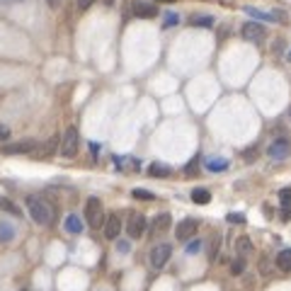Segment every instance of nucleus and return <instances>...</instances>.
<instances>
[{
    "mask_svg": "<svg viewBox=\"0 0 291 291\" xmlns=\"http://www.w3.org/2000/svg\"><path fill=\"white\" fill-rule=\"evenodd\" d=\"M190 24H192V27H211V24H214V17L211 15H194L192 20H190Z\"/></svg>",
    "mask_w": 291,
    "mask_h": 291,
    "instance_id": "obj_22",
    "label": "nucleus"
},
{
    "mask_svg": "<svg viewBox=\"0 0 291 291\" xmlns=\"http://www.w3.org/2000/svg\"><path fill=\"white\" fill-rule=\"evenodd\" d=\"M90 150H92V156H97V150H100V146H97V144H90Z\"/></svg>",
    "mask_w": 291,
    "mask_h": 291,
    "instance_id": "obj_36",
    "label": "nucleus"
},
{
    "mask_svg": "<svg viewBox=\"0 0 291 291\" xmlns=\"http://www.w3.org/2000/svg\"><path fill=\"white\" fill-rule=\"evenodd\" d=\"M126 233H129V238H141L146 233V216L144 214H131L129 216V224H126Z\"/></svg>",
    "mask_w": 291,
    "mask_h": 291,
    "instance_id": "obj_6",
    "label": "nucleus"
},
{
    "mask_svg": "<svg viewBox=\"0 0 291 291\" xmlns=\"http://www.w3.org/2000/svg\"><path fill=\"white\" fill-rule=\"evenodd\" d=\"M199 250H202V240H192L187 245V255H196Z\"/></svg>",
    "mask_w": 291,
    "mask_h": 291,
    "instance_id": "obj_28",
    "label": "nucleus"
},
{
    "mask_svg": "<svg viewBox=\"0 0 291 291\" xmlns=\"http://www.w3.org/2000/svg\"><path fill=\"white\" fill-rule=\"evenodd\" d=\"M116 168L122 170V172H134V170H138V160L136 158H116Z\"/></svg>",
    "mask_w": 291,
    "mask_h": 291,
    "instance_id": "obj_18",
    "label": "nucleus"
},
{
    "mask_svg": "<svg viewBox=\"0 0 291 291\" xmlns=\"http://www.w3.org/2000/svg\"><path fill=\"white\" fill-rule=\"evenodd\" d=\"M236 248H238V255L245 258V255H250V252H252V240H250L248 236H240V238L236 240Z\"/></svg>",
    "mask_w": 291,
    "mask_h": 291,
    "instance_id": "obj_20",
    "label": "nucleus"
},
{
    "mask_svg": "<svg viewBox=\"0 0 291 291\" xmlns=\"http://www.w3.org/2000/svg\"><path fill=\"white\" fill-rule=\"evenodd\" d=\"M92 2H95V0H78V8H80V10H88Z\"/></svg>",
    "mask_w": 291,
    "mask_h": 291,
    "instance_id": "obj_30",
    "label": "nucleus"
},
{
    "mask_svg": "<svg viewBox=\"0 0 291 291\" xmlns=\"http://www.w3.org/2000/svg\"><path fill=\"white\" fill-rule=\"evenodd\" d=\"M289 61H291V54H289Z\"/></svg>",
    "mask_w": 291,
    "mask_h": 291,
    "instance_id": "obj_37",
    "label": "nucleus"
},
{
    "mask_svg": "<svg viewBox=\"0 0 291 291\" xmlns=\"http://www.w3.org/2000/svg\"><path fill=\"white\" fill-rule=\"evenodd\" d=\"M242 270H245V260L238 258L230 262V274H242Z\"/></svg>",
    "mask_w": 291,
    "mask_h": 291,
    "instance_id": "obj_25",
    "label": "nucleus"
},
{
    "mask_svg": "<svg viewBox=\"0 0 291 291\" xmlns=\"http://www.w3.org/2000/svg\"><path fill=\"white\" fill-rule=\"evenodd\" d=\"M61 2H64V0H46V5L48 8H54V10H56V8H61Z\"/></svg>",
    "mask_w": 291,
    "mask_h": 291,
    "instance_id": "obj_33",
    "label": "nucleus"
},
{
    "mask_svg": "<svg viewBox=\"0 0 291 291\" xmlns=\"http://www.w3.org/2000/svg\"><path fill=\"white\" fill-rule=\"evenodd\" d=\"M242 39L252 42V44H262L264 42V30L260 24H255V22H245L242 24Z\"/></svg>",
    "mask_w": 291,
    "mask_h": 291,
    "instance_id": "obj_7",
    "label": "nucleus"
},
{
    "mask_svg": "<svg viewBox=\"0 0 291 291\" xmlns=\"http://www.w3.org/2000/svg\"><path fill=\"white\" fill-rule=\"evenodd\" d=\"M78 144H80L78 129H76V126H68V129L64 131V136H61V146H58L61 156H64V158H73V156L78 153Z\"/></svg>",
    "mask_w": 291,
    "mask_h": 291,
    "instance_id": "obj_3",
    "label": "nucleus"
},
{
    "mask_svg": "<svg viewBox=\"0 0 291 291\" xmlns=\"http://www.w3.org/2000/svg\"><path fill=\"white\" fill-rule=\"evenodd\" d=\"M170 255H172V248H170L168 242H158V245L150 250V255H148V260H150V267H153V270H162V267L168 264Z\"/></svg>",
    "mask_w": 291,
    "mask_h": 291,
    "instance_id": "obj_4",
    "label": "nucleus"
},
{
    "mask_svg": "<svg viewBox=\"0 0 291 291\" xmlns=\"http://www.w3.org/2000/svg\"><path fill=\"white\" fill-rule=\"evenodd\" d=\"M218 245H221V238H218V236H214V240H211V250H209V258L211 260L218 255Z\"/></svg>",
    "mask_w": 291,
    "mask_h": 291,
    "instance_id": "obj_27",
    "label": "nucleus"
},
{
    "mask_svg": "<svg viewBox=\"0 0 291 291\" xmlns=\"http://www.w3.org/2000/svg\"><path fill=\"white\" fill-rule=\"evenodd\" d=\"M116 250H119V252H129V242H126V240H122L119 245H116Z\"/></svg>",
    "mask_w": 291,
    "mask_h": 291,
    "instance_id": "obj_31",
    "label": "nucleus"
},
{
    "mask_svg": "<svg viewBox=\"0 0 291 291\" xmlns=\"http://www.w3.org/2000/svg\"><path fill=\"white\" fill-rule=\"evenodd\" d=\"M162 2H168V0H162Z\"/></svg>",
    "mask_w": 291,
    "mask_h": 291,
    "instance_id": "obj_38",
    "label": "nucleus"
},
{
    "mask_svg": "<svg viewBox=\"0 0 291 291\" xmlns=\"http://www.w3.org/2000/svg\"><path fill=\"white\" fill-rule=\"evenodd\" d=\"M8 136H10V129L8 126H0V141H5Z\"/></svg>",
    "mask_w": 291,
    "mask_h": 291,
    "instance_id": "obj_32",
    "label": "nucleus"
},
{
    "mask_svg": "<svg viewBox=\"0 0 291 291\" xmlns=\"http://www.w3.org/2000/svg\"><path fill=\"white\" fill-rule=\"evenodd\" d=\"M0 209L8 211V214H12V216H20V214H22V211L17 209V206L10 202V199H8V196H0Z\"/></svg>",
    "mask_w": 291,
    "mask_h": 291,
    "instance_id": "obj_23",
    "label": "nucleus"
},
{
    "mask_svg": "<svg viewBox=\"0 0 291 291\" xmlns=\"http://www.w3.org/2000/svg\"><path fill=\"white\" fill-rule=\"evenodd\" d=\"M267 156L272 158V160H286L291 156V144L289 138H274L272 144H270V148H267Z\"/></svg>",
    "mask_w": 291,
    "mask_h": 291,
    "instance_id": "obj_5",
    "label": "nucleus"
},
{
    "mask_svg": "<svg viewBox=\"0 0 291 291\" xmlns=\"http://www.w3.org/2000/svg\"><path fill=\"white\" fill-rule=\"evenodd\" d=\"M119 233H122V218H119L116 214L107 216V221H104V238H107V240H116Z\"/></svg>",
    "mask_w": 291,
    "mask_h": 291,
    "instance_id": "obj_9",
    "label": "nucleus"
},
{
    "mask_svg": "<svg viewBox=\"0 0 291 291\" xmlns=\"http://www.w3.org/2000/svg\"><path fill=\"white\" fill-rule=\"evenodd\" d=\"M196 228H199L196 218H184V221H180V226L175 228V236H178V240H190V238L196 236Z\"/></svg>",
    "mask_w": 291,
    "mask_h": 291,
    "instance_id": "obj_8",
    "label": "nucleus"
},
{
    "mask_svg": "<svg viewBox=\"0 0 291 291\" xmlns=\"http://www.w3.org/2000/svg\"><path fill=\"white\" fill-rule=\"evenodd\" d=\"M180 22V15L178 12H165V20H162V27H175Z\"/></svg>",
    "mask_w": 291,
    "mask_h": 291,
    "instance_id": "obj_24",
    "label": "nucleus"
},
{
    "mask_svg": "<svg viewBox=\"0 0 291 291\" xmlns=\"http://www.w3.org/2000/svg\"><path fill=\"white\" fill-rule=\"evenodd\" d=\"M85 221L90 224V228H104V211H102V202L97 196H90L85 204Z\"/></svg>",
    "mask_w": 291,
    "mask_h": 291,
    "instance_id": "obj_2",
    "label": "nucleus"
},
{
    "mask_svg": "<svg viewBox=\"0 0 291 291\" xmlns=\"http://www.w3.org/2000/svg\"><path fill=\"white\" fill-rule=\"evenodd\" d=\"M66 230L68 233H73V236H78V233H82V218L78 216V214H70V216H66Z\"/></svg>",
    "mask_w": 291,
    "mask_h": 291,
    "instance_id": "obj_15",
    "label": "nucleus"
},
{
    "mask_svg": "<svg viewBox=\"0 0 291 291\" xmlns=\"http://www.w3.org/2000/svg\"><path fill=\"white\" fill-rule=\"evenodd\" d=\"M170 165H165V162H150V168H148V175L150 178H170Z\"/></svg>",
    "mask_w": 291,
    "mask_h": 291,
    "instance_id": "obj_16",
    "label": "nucleus"
},
{
    "mask_svg": "<svg viewBox=\"0 0 291 291\" xmlns=\"http://www.w3.org/2000/svg\"><path fill=\"white\" fill-rule=\"evenodd\" d=\"M36 148V144L34 141H17V144H8L2 146V153H8V156H17V153H30V150H34Z\"/></svg>",
    "mask_w": 291,
    "mask_h": 291,
    "instance_id": "obj_10",
    "label": "nucleus"
},
{
    "mask_svg": "<svg viewBox=\"0 0 291 291\" xmlns=\"http://www.w3.org/2000/svg\"><path fill=\"white\" fill-rule=\"evenodd\" d=\"M15 236H17L15 226H12L10 221H2V218H0V242H12Z\"/></svg>",
    "mask_w": 291,
    "mask_h": 291,
    "instance_id": "obj_14",
    "label": "nucleus"
},
{
    "mask_svg": "<svg viewBox=\"0 0 291 291\" xmlns=\"http://www.w3.org/2000/svg\"><path fill=\"white\" fill-rule=\"evenodd\" d=\"M170 224H172L170 214H158V216L153 218V224H150V226H153L156 233H162V230H168V228H170Z\"/></svg>",
    "mask_w": 291,
    "mask_h": 291,
    "instance_id": "obj_17",
    "label": "nucleus"
},
{
    "mask_svg": "<svg viewBox=\"0 0 291 291\" xmlns=\"http://www.w3.org/2000/svg\"><path fill=\"white\" fill-rule=\"evenodd\" d=\"M276 267L284 270V272H291V248L282 250V252L276 255Z\"/></svg>",
    "mask_w": 291,
    "mask_h": 291,
    "instance_id": "obj_19",
    "label": "nucleus"
},
{
    "mask_svg": "<svg viewBox=\"0 0 291 291\" xmlns=\"http://www.w3.org/2000/svg\"><path fill=\"white\" fill-rule=\"evenodd\" d=\"M134 15L141 17V20H150V17L158 15V8L153 2H136L134 5Z\"/></svg>",
    "mask_w": 291,
    "mask_h": 291,
    "instance_id": "obj_12",
    "label": "nucleus"
},
{
    "mask_svg": "<svg viewBox=\"0 0 291 291\" xmlns=\"http://www.w3.org/2000/svg\"><path fill=\"white\" fill-rule=\"evenodd\" d=\"M17 2H24V0H0V5H17Z\"/></svg>",
    "mask_w": 291,
    "mask_h": 291,
    "instance_id": "obj_35",
    "label": "nucleus"
},
{
    "mask_svg": "<svg viewBox=\"0 0 291 291\" xmlns=\"http://www.w3.org/2000/svg\"><path fill=\"white\" fill-rule=\"evenodd\" d=\"M27 211H30L32 221L39 224V226H48V224L54 221V209H51V204H48L44 196H39V194H30V196H27Z\"/></svg>",
    "mask_w": 291,
    "mask_h": 291,
    "instance_id": "obj_1",
    "label": "nucleus"
},
{
    "mask_svg": "<svg viewBox=\"0 0 291 291\" xmlns=\"http://www.w3.org/2000/svg\"><path fill=\"white\" fill-rule=\"evenodd\" d=\"M279 202H282V206H284V211H282V218H284V221H289V218H291V187L279 190Z\"/></svg>",
    "mask_w": 291,
    "mask_h": 291,
    "instance_id": "obj_13",
    "label": "nucleus"
},
{
    "mask_svg": "<svg viewBox=\"0 0 291 291\" xmlns=\"http://www.w3.org/2000/svg\"><path fill=\"white\" fill-rule=\"evenodd\" d=\"M194 168H196V158H194V160L190 162V165H187V175H194V172H196Z\"/></svg>",
    "mask_w": 291,
    "mask_h": 291,
    "instance_id": "obj_34",
    "label": "nucleus"
},
{
    "mask_svg": "<svg viewBox=\"0 0 291 291\" xmlns=\"http://www.w3.org/2000/svg\"><path fill=\"white\" fill-rule=\"evenodd\" d=\"M134 196H136V199H146V202H153V199H156V194L153 192H146V190H134Z\"/></svg>",
    "mask_w": 291,
    "mask_h": 291,
    "instance_id": "obj_26",
    "label": "nucleus"
},
{
    "mask_svg": "<svg viewBox=\"0 0 291 291\" xmlns=\"http://www.w3.org/2000/svg\"><path fill=\"white\" fill-rule=\"evenodd\" d=\"M204 168L209 172H224V170H228V158H224V156H209L204 160Z\"/></svg>",
    "mask_w": 291,
    "mask_h": 291,
    "instance_id": "obj_11",
    "label": "nucleus"
},
{
    "mask_svg": "<svg viewBox=\"0 0 291 291\" xmlns=\"http://www.w3.org/2000/svg\"><path fill=\"white\" fill-rule=\"evenodd\" d=\"M228 221L230 224H245V216L242 214H228Z\"/></svg>",
    "mask_w": 291,
    "mask_h": 291,
    "instance_id": "obj_29",
    "label": "nucleus"
},
{
    "mask_svg": "<svg viewBox=\"0 0 291 291\" xmlns=\"http://www.w3.org/2000/svg\"><path fill=\"white\" fill-rule=\"evenodd\" d=\"M192 202L194 204H209L211 192L209 190H204V187H196V190H192Z\"/></svg>",
    "mask_w": 291,
    "mask_h": 291,
    "instance_id": "obj_21",
    "label": "nucleus"
}]
</instances>
